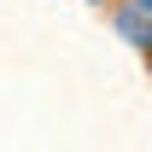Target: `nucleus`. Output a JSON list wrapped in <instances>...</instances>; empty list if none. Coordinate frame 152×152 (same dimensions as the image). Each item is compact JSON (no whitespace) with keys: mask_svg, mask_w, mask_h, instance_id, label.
Returning <instances> with one entry per match:
<instances>
[{"mask_svg":"<svg viewBox=\"0 0 152 152\" xmlns=\"http://www.w3.org/2000/svg\"><path fill=\"white\" fill-rule=\"evenodd\" d=\"M123 35H129L134 47H152V23L140 18V12H123Z\"/></svg>","mask_w":152,"mask_h":152,"instance_id":"f257e3e1","label":"nucleus"},{"mask_svg":"<svg viewBox=\"0 0 152 152\" xmlns=\"http://www.w3.org/2000/svg\"><path fill=\"white\" fill-rule=\"evenodd\" d=\"M140 6H152V0H140Z\"/></svg>","mask_w":152,"mask_h":152,"instance_id":"f03ea898","label":"nucleus"}]
</instances>
